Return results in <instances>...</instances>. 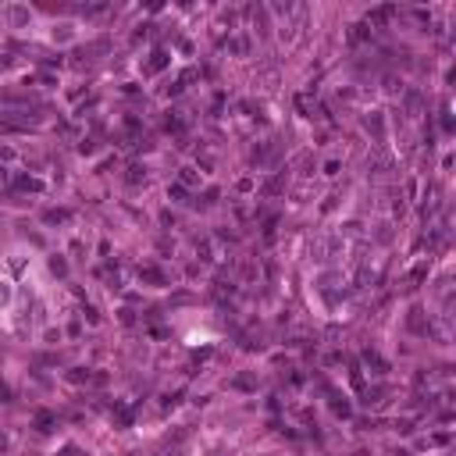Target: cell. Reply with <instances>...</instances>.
Returning <instances> with one entry per match:
<instances>
[{"label": "cell", "mask_w": 456, "mask_h": 456, "mask_svg": "<svg viewBox=\"0 0 456 456\" xmlns=\"http://www.w3.org/2000/svg\"><path fill=\"white\" fill-rule=\"evenodd\" d=\"M363 363H367V367H374V374H385V371H389V363L378 357L374 349H367V353H363Z\"/></svg>", "instance_id": "obj_1"}, {"label": "cell", "mask_w": 456, "mask_h": 456, "mask_svg": "<svg viewBox=\"0 0 456 456\" xmlns=\"http://www.w3.org/2000/svg\"><path fill=\"white\" fill-rule=\"evenodd\" d=\"M18 189H33V193H39V189H43V182H39V178L22 175V178H18Z\"/></svg>", "instance_id": "obj_2"}, {"label": "cell", "mask_w": 456, "mask_h": 456, "mask_svg": "<svg viewBox=\"0 0 456 456\" xmlns=\"http://www.w3.org/2000/svg\"><path fill=\"white\" fill-rule=\"evenodd\" d=\"M164 65H168V54H164V50H157V54H154V61H150V71H161Z\"/></svg>", "instance_id": "obj_3"}, {"label": "cell", "mask_w": 456, "mask_h": 456, "mask_svg": "<svg viewBox=\"0 0 456 456\" xmlns=\"http://www.w3.org/2000/svg\"><path fill=\"white\" fill-rule=\"evenodd\" d=\"M139 278H146V282H164V275H161L157 267H143V271H139Z\"/></svg>", "instance_id": "obj_4"}, {"label": "cell", "mask_w": 456, "mask_h": 456, "mask_svg": "<svg viewBox=\"0 0 456 456\" xmlns=\"http://www.w3.org/2000/svg\"><path fill=\"white\" fill-rule=\"evenodd\" d=\"M114 417H118V424H121V428H125V424H132V414H129L125 406H118V410H114Z\"/></svg>", "instance_id": "obj_5"}, {"label": "cell", "mask_w": 456, "mask_h": 456, "mask_svg": "<svg viewBox=\"0 0 456 456\" xmlns=\"http://www.w3.org/2000/svg\"><path fill=\"white\" fill-rule=\"evenodd\" d=\"M36 424H39V431H50L54 417H50V414H36Z\"/></svg>", "instance_id": "obj_6"}, {"label": "cell", "mask_w": 456, "mask_h": 456, "mask_svg": "<svg viewBox=\"0 0 456 456\" xmlns=\"http://www.w3.org/2000/svg\"><path fill=\"white\" fill-rule=\"evenodd\" d=\"M146 175H143V168H139V164H135V168H129V182H132V186H135V182H143Z\"/></svg>", "instance_id": "obj_7"}, {"label": "cell", "mask_w": 456, "mask_h": 456, "mask_svg": "<svg viewBox=\"0 0 456 456\" xmlns=\"http://www.w3.org/2000/svg\"><path fill=\"white\" fill-rule=\"evenodd\" d=\"M182 182H186V186H193V182H196V168H182Z\"/></svg>", "instance_id": "obj_8"}, {"label": "cell", "mask_w": 456, "mask_h": 456, "mask_svg": "<svg viewBox=\"0 0 456 456\" xmlns=\"http://www.w3.org/2000/svg\"><path fill=\"white\" fill-rule=\"evenodd\" d=\"M86 14H103V11H107V4H89V7H82Z\"/></svg>", "instance_id": "obj_9"}, {"label": "cell", "mask_w": 456, "mask_h": 456, "mask_svg": "<svg viewBox=\"0 0 456 456\" xmlns=\"http://www.w3.org/2000/svg\"><path fill=\"white\" fill-rule=\"evenodd\" d=\"M68 218V210H50V214H47V221H65Z\"/></svg>", "instance_id": "obj_10"}, {"label": "cell", "mask_w": 456, "mask_h": 456, "mask_svg": "<svg viewBox=\"0 0 456 456\" xmlns=\"http://www.w3.org/2000/svg\"><path fill=\"white\" fill-rule=\"evenodd\" d=\"M278 189H282V182H278V178H271L267 186H264V193H278Z\"/></svg>", "instance_id": "obj_11"}, {"label": "cell", "mask_w": 456, "mask_h": 456, "mask_svg": "<svg viewBox=\"0 0 456 456\" xmlns=\"http://www.w3.org/2000/svg\"><path fill=\"white\" fill-rule=\"evenodd\" d=\"M168 193H171V196H175V200H186V189H182V186H171V189H168Z\"/></svg>", "instance_id": "obj_12"}, {"label": "cell", "mask_w": 456, "mask_h": 456, "mask_svg": "<svg viewBox=\"0 0 456 456\" xmlns=\"http://www.w3.org/2000/svg\"><path fill=\"white\" fill-rule=\"evenodd\" d=\"M61 456H82V453H79V449H75V446H68V449H65V453H61Z\"/></svg>", "instance_id": "obj_13"}]
</instances>
